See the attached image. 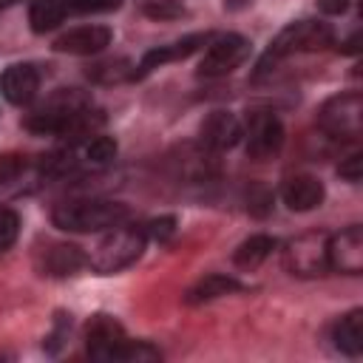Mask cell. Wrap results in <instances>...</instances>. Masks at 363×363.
I'll return each mask as SVG.
<instances>
[{"label":"cell","mask_w":363,"mask_h":363,"mask_svg":"<svg viewBox=\"0 0 363 363\" xmlns=\"http://www.w3.org/2000/svg\"><path fill=\"white\" fill-rule=\"evenodd\" d=\"M85 346L88 354L96 360H122V363H142V360H159L162 352L150 346L147 340H130L122 329V323L111 315H94L85 326Z\"/></svg>","instance_id":"obj_2"},{"label":"cell","mask_w":363,"mask_h":363,"mask_svg":"<svg viewBox=\"0 0 363 363\" xmlns=\"http://www.w3.org/2000/svg\"><path fill=\"white\" fill-rule=\"evenodd\" d=\"M244 136H247V153H250L252 159H269V156H275V153L281 150V145H284V125H281V119H278L275 113H269V111H255V113H250V119H247Z\"/></svg>","instance_id":"obj_9"},{"label":"cell","mask_w":363,"mask_h":363,"mask_svg":"<svg viewBox=\"0 0 363 363\" xmlns=\"http://www.w3.org/2000/svg\"><path fill=\"white\" fill-rule=\"evenodd\" d=\"M37 88H40V74H37V68L28 65V62L9 65V68L0 74V94H3L11 105H28V102L37 96Z\"/></svg>","instance_id":"obj_14"},{"label":"cell","mask_w":363,"mask_h":363,"mask_svg":"<svg viewBox=\"0 0 363 363\" xmlns=\"http://www.w3.org/2000/svg\"><path fill=\"white\" fill-rule=\"evenodd\" d=\"M250 51H252V45H250L247 37H241V34H221V37H216L207 45V51H204V57L199 62V77H204V79L227 77V74H233L250 57Z\"/></svg>","instance_id":"obj_7"},{"label":"cell","mask_w":363,"mask_h":363,"mask_svg":"<svg viewBox=\"0 0 363 363\" xmlns=\"http://www.w3.org/2000/svg\"><path fill=\"white\" fill-rule=\"evenodd\" d=\"M241 136H244V125L230 111H213L199 128V139L210 150H230L241 142Z\"/></svg>","instance_id":"obj_13"},{"label":"cell","mask_w":363,"mask_h":363,"mask_svg":"<svg viewBox=\"0 0 363 363\" xmlns=\"http://www.w3.org/2000/svg\"><path fill=\"white\" fill-rule=\"evenodd\" d=\"M145 244H147V230L145 227H139V224H116L96 244V250H94V255L88 261L99 275H113V272H122L125 267H130L142 255Z\"/></svg>","instance_id":"obj_5"},{"label":"cell","mask_w":363,"mask_h":363,"mask_svg":"<svg viewBox=\"0 0 363 363\" xmlns=\"http://www.w3.org/2000/svg\"><path fill=\"white\" fill-rule=\"evenodd\" d=\"M326 233H306V235H298L295 241H289L284 258H286V267L292 275H303V278H312V275H323L329 269V258H326Z\"/></svg>","instance_id":"obj_8"},{"label":"cell","mask_w":363,"mask_h":363,"mask_svg":"<svg viewBox=\"0 0 363 363\" xmlns=\"http://www.w3.org/2000/svg\"><path fill=\"white\" fill-rule=\"evenodd\" d=\"M68 14V6L65 0H34L31 9H28V23H31V31L37 34H45L51 28H57Z\"/></svg>","instance_id":"obj_19"},{"label":"cell","mask_w":363,"mask_h":363,"mask_svg":"<svg viewBox=\"0 0 363 363\" xmlns=\"http://www.w3.org/2000/svg\"><path fill=\"white\" fill-rule=\"evenodd\" d=\"M23 170H26L23 159H17V156H3V159H0V190L9 187V184H14V182L23 176Z\"/></svg>","instance_id":"obj_26"},{"label":"cell","mask_w":363,"mask_h":363,"mask_svg":"<svg viewBox=\"0 0 363 363\" xmlns=\"http://www.w3.org/2000/svg\"><path fill=\"white\" fill-rule=\"evenodd\" d=\"M85 252L77 244H51L43 255H40V272L43 275H74L79 267H85Z\"/></svg>","instance_id":"obj_16"},{"label":"cell","mask_w":363,"mask_h":363,"mask_svg":"<svg viewBox=\"0 0 363 363\" xmlns=\"http://www.w3.org/2000/svg\"><path fill=\"white\" fill-rule=\"evenodd\" d=\"M113 156H116V142L111 136H94L85 145V159L91 164H108L113 162Z\"/></svg>","instance_id":"obj_22"},{"label":"cell","mask_w":363,"mask_h":363,"mask_svg":"<svg viewBox=\"0 0 363 363\" xmlns=\"http://www.w3.org/2000/svg\"><path fill=\"white\" fill-rule=\"evenodd\" d=\"M128 218V207L111 199H77L57 204L51 213L54 227L65 233H102Z\"/></svg>","instance_id":"obj_3"},{"label":"cell","mask_w":363,"mask_h":363,"mask_svg":"<svg viewBox=\"0 0 363 363\" xmlns=\"http://www.w3.org/2000/svg\"><path fill=\"white\" fill-rule=\"evenodd\" d=\"M318 125L335 139H357L363 130V96L360 91H346L329 96L318 111Z\"/></svg>","instance_id":"obj_6"},{"label":"cell","mask_w":363,"mask_h":363,"mask_svg":"<svg viewBox=\"0 0 363 363\" xmlns=\"http://www.w3.org/2000/svg\"><path fill=\"white\" fill-rule=\"evenodd\" d=\"M318 6H320V11H326V14H343L346 6H349V0H318Z\"/></svg>","instance_id":"obj_29"},{"label":"cell","mask_w":363,"mask_h":363,"mask_svg":"<svg viewBox=\"0 0 363 363\" xmlns=\"http://www.w3.org/2000/svg\"><path fill=\"white\" fill-rule=\"evenodd\" d=\"M139 9L150 20H179V17L187 14L182 0H142Z\"/></svg>","instance_id":"obj_21"},{"label":"cell","mask_w":363,"mask_h":363,"mask_svg":"<svg viewBox=\"0 0 363 363\" xmlns=\"http://www.w3.org/2000/svg\"><path fill=\"white\" fill-rule=\"evenodd\" d=\"M68 11H79V14H88V11H113L122 6V0H65Z\"/></svg>","instance_id":"obj_25"},{"label":"cell","mask_w":363,"mask_h":363,"mask_svg":"<svg viewBox=\"0 0 363 363\" xmlns=\"http://www.w3.org/2000/svg\"><path fill=\"white\" fill-rule=\"evenodd\" d=\"M337 173H340V179L357 184V182H360V173H363V156H360V153H352L346 162H340Z\"/></svg>","instance_id":"obj_28"},{"label":"cell","mask_w":363,"mask_h":363,"mask_svg":"<svg viewBox=\"0 0 363 363\" xmlns=\"http://www.w3.org/2000/svg\"><path fill=\"white\" fill-rule=\"evenodd\" d=\"M147 235H153L156 241H167L173 233H176V218L173 216H162V218H153L147 227Z\"/></svg>","instance_id":"obj_27"},{"label":"cell","mask_w":363,"mask_h":363,"mask_svg":"<svg viewBox=\"0 0 363 363\" xmlns=\"http://www.w3.org/2000/svg\"><path fill=\"white\" fill-rule=\"evenodd\" d=\"M323 196H326V190L315 176H292L281 187V201L292 213H309V210L320 207Z\"/></svg>","instance_id":"obj_15"},{"label":"cell","mask_w":363,"mask_h":363,"mask_svg":"<svg viewBox=\"0 0 363 363\" xmlns=\"http://www.w3.org/2000/svg\"><path fill=\"white\" fill-rule=\"evenodd\" d=\"M111 37H113V31L108 26H77V28H68L65 34H60L54 40V51L91 57V54H99L102 48H108Z\"/></svg>","instance_id":"obj_12"},{"label":"cell","mask_w":363,"mask_h":363,"mask_svg":"<svg viewBox=\"0 0 363 363\" xmlns=\"http://www.w3.org/2000/svg\"><path fill=\"white\" fill-rule=\"evenodd\" d=\"M335 34L329 28V23L320 20H298L289 23L286 28H281L275 34V40L269 43V48L264 51L261 62H258V74H267L272 65H278L281 60L292 57V54H303V51H320L326 45H332Z\"/></svg>","instance_id":"obj_4"},{"label":"cell","mask_w":363,"mask_h":363,"mask_svg":"<svg viewBox=\"0 0 363 363\" xmlns=\"http://www.w3.org/2000/svg\"><path fill=\"white\" fill-rule=\"evenodd\" d=\"M102 116L91 111V99L77 88H62L48 96L34 113H28L26 128L40 136H79L88 128L99 125Z\"/></svg>","instance_id":"obj_1"},{"label":"cell","mask_w":363,"mask_h":363,"mask_svg":"<svg viewBox=\"0 0 363 363\" xmlns=\"http://www.w3.org/2000/svg\"><path fill=\"white\" fill-rule=\"evenodd\" d=\"M272 250H275V238H272V235L258 233V235H250L247 241H241V244H238V250H235L233 261H235L238 267H244V269H252V267H258L261 261H267Z\"/></svg>","instance_id":"obj_20"},{"label":"cell","mask_w":363,"mask_h":363,"mask_svg":"<svg viewBox=\"0 0 363 363\" xmlns=\"http://www.w3.org/2000/svg\"><path fill=\"white\" fill-rule=\"evenodd\" d=\"M210 40H213L210 31H199V34H187V37H182V40H176V43L156 45V48L145 51V57H142L139 65L133 68V77L139 79V77H145V74H150V71H156V68H162V65H167V62L184 60V57L196 54L201 45H207Z\"/></svg>","instance_id":"obj_11"},{"label":"cell","mask_w":363,"mask_h":363,"mask_svg":"<svg viewBox=\"0 0 363 363\" xmlns=\"http://www.w3.org/2000/svg\"><path fill=\"white\" fill-rule=\"evenodd\" d=\"M17 235H20V216L9 207H0V255L14 247Z\"/></svg>","instance_id":"obj_23"},{"label":"cell","mask_w":363,"mask_h":363,"mask_svg":"<svg viewBox=\"0 0 363 363\" xmlns=\"http://www.w3.org/2000/svg\"><path fill=\"white\" fill-rule=\"evenodd\" d=\"M326 258H329V269L357 275L363 269V227L352 224V227L329 235L326 238Z\"/></svg>","instance_id":"obj_10"},{"label":"cell","mask_w":363,"mask_h":363,"mask_svg":"<svg viewBox=\"0 0 363 363\" xmlns=\"http://www.w3.org/2000/svg\"><path fill=\"white\" fill-rule=\"evenodd\" d=\"M94 79L99 82H113V79H122V77H133V71H128V62L125 60H111V62H99L88 71Z\"/></svg>","instance_id":"obj_24"},{"label":"cell","mask_w":363,"mask_h":363,"mask_svg":"<svg viewBox=\"0 0 363 363\" xmlns=\"http://www.w3.org/2000/svg\"><path fill=\"white\" fill-rule=\"evenodd\" d=\"M238 289H241V284H238L235 278L221 275V272H210V275L199 278V281H196V284L187 289L184 301L196 306V303H207V301H216V298L230 295V292H238Z\"/></svg>","instance_id":"obj_18"},{"label":"cell","mask_w":363,"mask_h":363,"mask_svg":"<svg viewBox=\"0 0 363 363\" xmlns=\"http://www.w3.org/2000/svg\"><path fill=\"white\" fill-rule=\"evenodd\" d=\"M332 343L349 357H357L363 352V309H352L332 326Z\"/></svg>","instance_id":"obj_17"}]
</instances>
